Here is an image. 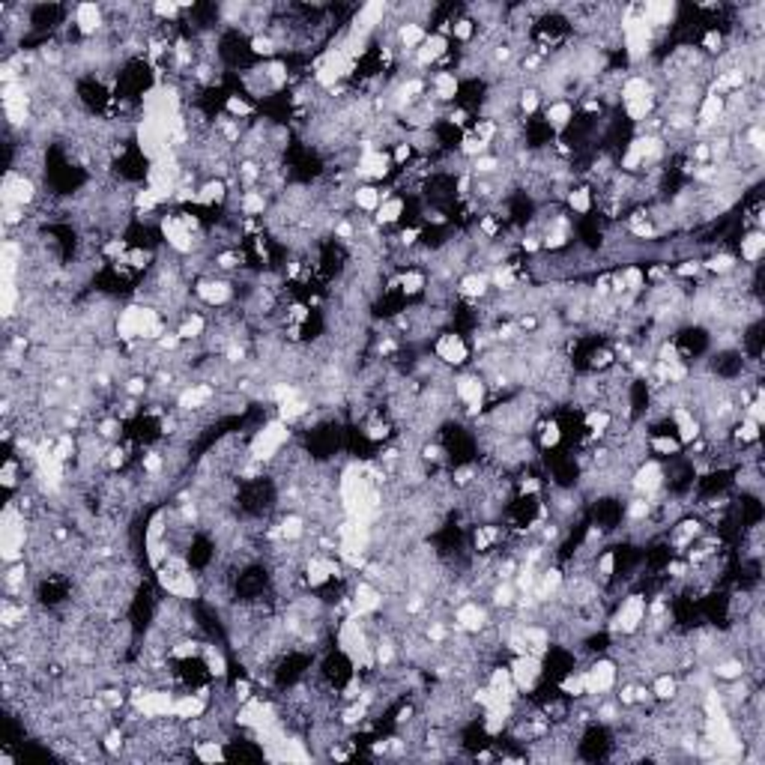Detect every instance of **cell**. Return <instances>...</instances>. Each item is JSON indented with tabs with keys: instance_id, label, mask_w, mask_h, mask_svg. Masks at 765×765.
Listing matches in <instances>:
<instances>
[{
	"instance_id": "8d00e7d4",
	"label": "cell",
	"mask_w": 765,
	"mask_h": 765,
	"mask_svg": "<svg viewBox=\"0 0 765 765\" xmlns=\"http://www.w3.org/2000/svg\"><path fill=\"white\" fill-rule=\"evenodd\" d=\"M398 284H400V290H404V296H416V293H422L424 290V272H419V269H407V272H400V279H398Z\"/></svg>"
},
{
	"instance_id": "9a60e30c",
	"label": "cell",
	"mask_w": 765,
	"mask_h": 765,
	"mask_svg": "<svg viewBox=\"0 0 765 765\" xmlns=\"http://www.w3.org/2000/svg\"><path fill=\"white\" fill-rule=\"evenodd\" d=\"M571 120H574V105L568 99H556V102H550L544 111V126L550 132H565L571 126Z\"/></svg>"
},
{
	"instance_id": "5bb4252c",
	"label": "cell",
	"mask_w": 765,
	"mask_h": 765,
	"mask_svg": "<svg viewBox=\"0 0 765 765\" xmlns=\"http://www.w3.org/2000/svg\"><path fill=\"white\" fill-rule=\"evenodd\" d=\"M448 54V36L443 33H431L419 48H416V66H431L440 57Z\"/></svg>"
},
{
	"instance_id": "ab89813d",
	"label": "cell",
	"mask_w": 765,
	"mask_h": 765,
	"mask_svg": "<svg viewBox=\"0 0 765 765\" xmlns=\"http://www.w3.org/2000/svg\"><path fill=\"white\" fill-rule=\"evenodd\" d=\"M595 571H598L601 580L610 583L613 574H616V550H604V553H601V559L595 562Z\"/></svg>"
},
{
	"instance_id": "484cf974",
	"label": "cell",
	"mask_w": 765,
	"mask_h": 765,
	"mask_svg": "<svg viewBox=\"0 0 765 765\" xmlns=\"http://www.w3.org/2000/svg\"><path fill=\"white\" fill-rule=\"evenodd\" d=\"M428 39V33L422 30V24H416V21H407V24H400L398 27V42H400V48H412V51H416V48Z\"/></svg>"
},
{
	"instance_id": "b9f144b4",
	"label": "cell",
	"mask_w": 765,
	"mask_h": 765,
	"mask_svg": "<svg viewBox=\"0 0 765 765\" xmlns=\"http://www.w3.org/2000/svg\"><path fill=\"white\" fill-rule=\"evenodd\" d=\"M503 165L496 156H479V159H472V177H491V173H496V168Z\"/></svg>"
},
{
	"instance_id": "f5cc1de1",
	"label": "cell",
	"mask_w": 765,
	"mask_h": 765,
	"mask_svg": "<svg viewBox=\"0 0 765 765\" xmlns=\"http://www.w3.org/2000/svg\"><path fill=\"white\" fill-rule=\"evenodd\" d=\"M699 269H702L699 260H687V263H682V267L675 269V275H679V279H687V275H699Z\"/></svg>"
},
{
	"instance_id": "5b68a950",
	"label": "cell",
	"mask_w": 765,
	"mask_h": 765,
	"mask_svg": "<svg viewBox=\"0 0 765 765\" xmlns=\"http://www.w3.org/2000/svg\"><path fill=\"white\" fill-rule=\"evenodd\" d=\"M36 200V183L27 173L9 171L4 180V207H27Z\"/></svg>"
},
{
	"instance_id": "4dcf8cb0",
	"label": "cell",
	"mask_w": 765,
	"mask_h": 765,
	"mask_svg": "<svg viewBox=\"0 0 765 765\" xmlns=\"http://www.w3.org/2000/svg\"><path fill=\"white\" fill-rule=\"evenodd\" d=\"M400 216H404V200L400 197H388V200H383L380 204V209H377V224H398L400 221Z\"/></svg>"
},
{
	"instance_id": "30bf717a",
	"label": "cell",
	"mask_w": 765,
	"mask_h": 765,
	"mask_svg": "<svg viewBox=\"0 0 765 765\" xmlns=\"http://www.w3.org/2000/svg\"><path fill=\"white\" fill-rule=\"evenodd\" d=\"M455 625L463 634H482L487 628V610L479 601H463L455 610Z\"/></svg>"
},
{
	"instance_id": "836d02e7",
	"label": "cell",
	"mask_w": 765,
	"mask_h": 765,
	"mask_svg": "<svg viewBox=\"0 0 765 765\" xmlns=\"http://www.w3.org/2000/svg\"><path fill=\"white\" fill-rule=\"evenodd\" d=\"M224 742H195V757L204 762H221L228 759V750L221 747Z\"/></svg>"
},
{
	"instance_id": "4316f807",
	"label": "cell",
	"mask_w": 765,
	"mask_h": 765,
	"mask_svg": "<svg viewBox=\"0 0 765 765\" xmlns=\"http://www.w3.org/2000/svg\"><path fill=\"white\" fill-rule=\"evenodd\" d=\"M224 197H228V185H224L221 180H207L204 185H200V192H197V204L216 207V204H221Z\"/></svg>"
},
{
	"instance_id": "e0dca14e",
	"label": "cell",
	"mask_w": 765,
	"mask_h": 765,
	"mask_svg": "<svg viewBox=\"0 0 765 765\" xmlns=\"http://www.w3.org/2000/svg\"><path fill=\"white\" fill-rule=\"evenodd\" d=\"M673 422H675V431H679V443L687 446L694 443L699 436V422L694 416V410L687 407H673Z\"/></svg>"
},
{
	"instance_id": "7402d4cb",
	"label": "cell",
	"mask_w": 765,
	"mask_h": 765,
	"mask_svg": "<svg viewBox=\"0 0 765 765\" xmlns=\"http://www.w3.org/2000/svg\"><path fill=\"white\" fill-rule=\"evenodd\" d=\"M738 248H742V260L745 263H759L762 252H765V233L757 228V231H750L742 236V243H738Z\"/></svg>"
},
{
	"instance_id": "ffe728a7",
	"label": "cell",
	"mask_w": 765,
	"mask_h": 765,
	"mask_svg": "<svg viewBox=\"0 0 765 765\" xmlns=\"http://www.w3.org/2000/svg\"><path fill=\"white\" fill-rule=\"evenodd\" d=\"M392 197V192H380L377 185H359L353 192V204L362 209V212H377L383 200Z\"/></svg>"
},
{
	"instance_id": "8992f818",
	"label": "cell",
	"mask_w": 765,
	"mask_h": 765,
	"mask_svg": "<svg viewBox=\"0 0 765 765\" xmlns=\"http://www.w3.org/2000/svg\"><path fill=\"white\" fill-rule=\"evenodd\" d=\"M161 233H165V240H168V245L173 248V252H180V255H192L195 252V233L180 221V216H165L161 219Z\"/></svg>"
},
{
	"instance_id": "1f68e13d",
	"label": "cell",
	"mask_w": 765,
	"mask_h": 765,
	"mask_svg": "<svg viewBox=\"0 0 765 765\" xmlns=\"http://www.w3.org/2000/svg\"><path fill=\"white\" fill-rule=\"evenodd\" d=\"M651 111H655V96L637 99V102H625V114H628L631 123H643V120H649Z\"/></svg>"
},
{
	"instance_id": "bcb514c9",
	"label": "cell",
	"mask_w": 765,
	"mask_h": 765,
	"mask_svg": "<svg viewBox=\"0 0 765 765\" xmlns=\"http://www.w3.org/2000/svg\"><path fill=\"white\" fill-rule=\"evenodd\" d=\"M538 102H541V93H538V90H523L520 99H518V108L523 111L526 117H532L535 111H538Z\"/></svg>"
},
{
	"instance_id": "f907efd6",
	"label": "cell",
	"mask_w": 765,
	"mask_h": 765,
	"mask_svg": "<svg viewBox=\"0 0 765 765\" xmlns=\"http://www.w3.org/2000/svg\"><path fill=\"white\" fill-rule=\"evenodd\" d=\"M410 156H412V144H407V141L395 144V153H392V165H407V161H410Z\"/></svg>"
},
{
	"instance_id": "277c9868",
	"label": "cell",
	"mask_w": 765,
	"mask_h": 765,
	"mask_svg": "<svg viewBox=\"0 0 765 765\" xmlns=\"http://www.w3.org/2000/svg\"><path fill=\"white\" fill-rule=\"evenodd\" d=\"M643 619H646V595L634 592L619 604L616 616H613V628L622 634H634L639 625H643Z\"/></svg>"
},
{
	"instance_id": "83f0119b",
	"label": "cell",
	"mask_w": 765,
	"mask_h": 765,
	"mask_svg": "<svg viewBox=\"0 0 765 765\" xmlns=\"http://www.w3.org/2000/svg\"><path fill=\"white\" fill-rule=\"evenodd\" d=\"M267 207H269L267 195L257 192V189H248V192L240 197V209H243V216H263V212H267Z\"/></svg>"
},
{
	"instance_id": "e575fe53",
	"label": "cell",
	"mask_w": 765,
	"mask_h": 765,
	"mask_svg": "<svg viewBox=\"0 0 765 765\" xmlns=\"http://www.w3.org/2000/svg\"><path fill=\"white\" fill-rule=\"evenodd\" d=\"M279 532H281L284 541H299V538L305 535V520L299 518V514H287V518H281Z\"/></svg>"
},
{
	"instance_id": "603a6c76",
	"label": "cell",
	"mask_w": 765,
	"mask_h": 765,
	"mask_svg": "<svg viewBox=\"0 0 765 765\" xmlns=\"http://www.w3.org/2000/svg\"><path fill=\"white\" fill-rule=\"evenodd\" d=\"M619 96H622V102H637V99H646V96H651V81L646 78V75H634V78H625Z\"/></svg>"
},
{
	"instance_id": "d6a6232c",
	"label": "cell",
	"mask_w": 765,
	"mask_h": 765,
	"mask_svg": "<svg viewBox=\"0 0 765 765\" xmlns=\"http://www.w3.org/2000/svg\"><path fill=\"white\" fill-rule=\"evenodd\" d=\"M568 207L577 212V216H589V212H592V189H586V185L571 189L568 192Z\"/></svg>"
},
{
	"instance_id": "9c48e42d",
	"label": "cell",
	"mask_w": 765,
	"mask_h": 765,
	"mask_svg": "<svg viewBox=\"0 0 765 765\" xmlns=\"http://www.w3.org/2000/svg\"><path fill=\"white\" fill-rule=\"evenodd\" d=\"M634 491L639 496H655L661 487H663V470H661V463L658 460H646V463H639L637 472H634Z\"/></svg>"
},
{
	"instance_id": "c3c4849f",
	"label": "cell",
	"mask_w": 765,
	"mask_h": 765,
	"mask_svg": "<svg viewBox=\"0 0 765 765\" xmlns=\"http://www.w3.org/2000/svg\"><path fill=\"white\" fill-rule=\"evenodd\" d=\"M721 45H723V36L718 30H706V36H702V48H706L709 54H721Z\"/></svg>"
},
{
	"instance_id": "f1b7e54d",
	"label": "cell",
	"mask_w": 765,
	"mask_h": 765,
	"mask_svg": "<svg viewBox=\"0 0 765 765\" xmlns=\"http://www.w3.org/2000/svg\"><path fill=\"white\" fill-rule=\"evenodd\" d=\"M651 691V697L655 699H675V694H679V682H675V675H670V673H661V675H655V685L649 687Z\"/></svg>"
},
{
	"instance_id": "d6986e66",
	"label": "cell",
	"mask_w": 765,
	"mask_h": 765,
	"mask_svg": "<svg viewBox=\"0 0 765 765\" xmlns=\"http://www.w3.org/2000/svg\"><path fill=\"white\" fill-rule=\"evenodd\" d=\"M431 96L436 102H451V99L460 96V81L455 72H436L431 81Z\"/></svg>"
},
{
	"instance_id": "ba28073f",
	"label": "cell",
	"mask_w": 765,
	"mask_h": 765,
	"mask_svg": "<svg viewBox=\"0 0 765 765\" xmlns=\"http://www.w3.org/2000/svg\"><path fill=\"white\" fill-rule=\"evenodd\" d=\"M434 353H436V359H443L446 365H463V362L470 359V347L458 332H446L436 338Z\"/></svg>"
},
{
	"instance_id": "2e32d148",
	"label": "cell",
	"mask_w": 765,
	"mask_h": 765,
	"mask_svg": "<svg viewBox=\"0 0 765 765\" xmlns=\"http://www.w3.org/2000/svg\"><path fill=\"white\" fill-rule=\"evenodd\" d=\"M726 117V99L723 96H714V93H706L702 105L697 111V120H699V129H711L718 126V120Z\"/></svg>"
},
{
	"instance_id": "ac0fdd59",
	"label": "cell",
	"mask_w": 765,
	"mask_h": 765,
	"mask_svg": "<svg viewBox=\"0 0 765 765\" xmlns=\"http://www.w3.org/2000/svg\"><path fill=\"white\" fill-rule=\"evenodd\" d=\"M99 27H102V9L96 4H81L75 6V30L81 36H93Z\"/></svg>"
},
{
	"instance_id": "816d5d0a",
	"label": "cell",
	"mask_w": 765,
	"mask_h": 765,
	"mask_svg": "<svg viewBox=\"0 0 765 765\" xmlns=\"http://www.w3.org/2000/svg\"><path fill=\"white\" fill-rule=\"evenodd\" d=\"M180 9H183L180 4H153V12H156V16L168 18V21H173V18H177V12H180Z\"/></svg>"
},
{
	"instance_id": "f35d334b",
	"label": "cell",
	"mask_w": 765,
	"mask_h": 765,
	"mask_svg": "<svg viewBox=\"0 0 765 765\" xmlns=\"http://www.w3.org/2000/svg\"><path fill=\"white\" fill-rule=\"evenodd\" d=\"M702 267L711 269V272H718V275H733L738 263H735L733 255H711L709 263H702Z\"/></svg>"
},
{
	"instance_id": "3957f363",
	"label": "cell",
	"mask_w": 765,
	"mask_h": 765,
	"mask_svg": "<svg viewBox=\"0 0 765 765\" xmlns=\"http://www.w3.org/2000/svg\"><path fill=\"white\" fill-rule=\"evenodd\" d=\"M583 685H586V694H592V697H604L613 691V685H616V663L607 661V658H601L595 661L589 670H583Z\"/></svg>"
},
{
	"instance_id": "f6af8a7d",
	"label": "cell",
	"mask_w": 765,
	"mask_h": 765,
	"mask_svg": "<svg viewBox=\"0 0 765 765\" xmlns=\"http://www.w3.org/2000/svg\"><path fill=\"white\" fill-rule=\"evenodd\" d=\"M651 448L658 451V455H673V451H679L682 448V443H679V436H651Z\"/></svg>"
},
{
	"instance_id": "f546056e",
	"label": "cell",
	"mask_w": 765,
	"mask_h": 765,
	"mask_svg": "<svg viewBox=\"0 0 765 765\" xmlns=\"http://www.w3.org/2000/svg\"><path fill=\"white\" fill-rule=\"evenodd\" d=\"M204 663H207V675H212V679H224L228 675V661H224V655L216 646H204Z\"/></svg>"
},
{
	"instance_id": "d590c367",
	"label": "cell",
	"mask_w": 765,
	"mask_h": 765,
	"mask_svg": "<svg viewBox=\"0 0 765 765\" xmlns=\"http://www.w3.org/2000/svg\"><path fill=\"white\" fill-rule=\"evenodd\" d=\"M248 51L257 57H272L279 51V42H275V36H269V33H255L252 39H248Z\"/></svg>"
},
{
	"instance_id": "8fae6325",
	"label": "cell",
	"mask_w": 765,
	"mask_h": 765,
	"mask_svg": "<svg viewBox=\"0 0 765 765\" xmlns=\"http://www.w3.org/2000/svg\"><path fill=\"white\" fill-rule=\"evenodd\" d=\"M392 165V156L386 153V149H362V156H359V177H365V180H383L388 177V168Z\"/></svg>"
},
{
	"instance_id": "6da1fadb",
	"label": "cell",
	"mask_w": 765,
	"mask_h": 765,
	"mask_svg": "<svg viewBox=\"0 0 765 765\" xmlns=\"http://www.w3.org/2000/svg\"><path fill=\"white\" fill-rule=\"evenodd\" d=\"M290 443V431H287V422L275 419V422H267L263 428L252 436L248 443V460H257V463H269L281 455V448Z\"/></svg>"
},
{
	"instance_id": "7bdbcfd3",
	"label": "cell",
	"mask_w": 765,
	"mask_h": 765,
	"mask_svg": "<svg viewBox=\"0 0 765 765\" xmlns=\"http://www.w3.org/2000/svg\"><path fill=\"white\" fill-rule=\"evenodd\" d=\"M458 149H460V156H467V159H479V156H484L487 144H484V141H479V137H475V135L470 132V135L460 141V147H458Z\"/></svg>"
},
{
	"instance_id": "681fc988",
	"label": "cell",
	"mask_w": 765,
	"mask_h": 765,
	"mask_svg": "<svg viewBox=\"0 0 765 765\" xmlns=\"http://www.w3.org/2000/svg\"><path fill=\"white\" fill-rule=\"evenodd\" d=\"M228 111H231L233 117H248V114H252L255 108L248 105L245 99H236V96H231V99H228Z\"/></svg>"
},
{
	"instance_id": "db71d44e",
	"label": "cell",
	"mask_w": 765,
	"mask_h": 765,
	"mask_svg": "<svg viewBox=\"0 0 765 765\" xmlns=\"http://www.w3.org/2000/svg\"><path fill=\"white\" fill-rule=\"evenodd\" d=\"M523 252H538L541 248V236H523Z\"/></svg>"
},
{
	"instance_id": "60d3db41",
	"label": "cell",
	"mask_w": 765,
	"mask_h": 765,
	"mask_svg": "<svg viewBox=\"0 0 765 765\" xmlns=\"http://www.w3.org/2000/svg\"><path fill=\"white\" fill-rule=\"evenodd\" d=\"M514 598H518V586H514V583H499L494 589V604L496 607H503V610L514 607Z\"/></svg>"
},
{
	"instance_id": "4fadbf2b",
	"label": "cell",
	"mask_w": 765,
	"mask_h": 765,
	"mask_svg": "<svg viewBox=\"0 0 765 765\" xmlns=\"http://www.w3.org/2000/svg\"><path fill=\"white\" fill-rule=\"evenodd\" d=\"M197 296H200V302H207V305H224L233 299V287L221 279H204V281H197Z\"/></svg>"
},
{
	"instance_id": "7c38bea8",
	"label": "cell",
	"mask_w": 765,
	"mask_h": 765,
	"mask_svg": "<svg viewBox=\"0 0 765 765\" xmlns=\"http://www.w3.org/2000/svg\"><path fill=\"white\" fill-rule=\"evenodd\" d=\"M216 398V388L207 386V383H195V386H185L180 398H177V407L183 412H195L200 407H209V400Z\"/></svg>"
},
{
	"instance_id": "cb8c5ba5",
	"label": "cell",
	"mask_w": 765,
	"mask_h": 765,
	"mask_svg": "<svg viewBox=\"0 0 765 765\" xmlns=\"http://www.w3.org/2000/svg\"><path fill=\"white\" fill-rule=\"evenodd\" d=\"M487 287H491V275L470 272V275H463V279H460L458 290L467 296V299H482V296H487Z\"/></svg>"
},
{
	"instance_id": "d4e9b609",
	"label": "cell",
	"mask_w": 765,
	"mask_h": 765,
	"mask_svg": "<svg viewBox=\"0 0 765 765\" xmlns=\"http://www.w3.org/2000/svg\"><path fill=\"white\" fill-rule=\"evenodd\" d=\"M204 332H207V317L195 314V311L180 320V329H177L180 341H197V338H204Z\"/></svg>"
},
{
	"instance_id": "52a82bcc",
	"label": "cell",
	"mask_w": 765,
	"mask_h": 765,
	"mask_svg": "<svg viewBox=\"0 0 765 765\" xmlns=\"http://www.w3.org/2000/svg\"><path fill=\"white\" fill-rule=\"evenodd\" d=\"M455 398L460 404H467L470 412H479L484 404V380L479 374H463L455 380Z\"/></svg>"
},
{
	"instance_id": "7dc6e473",
	"label": "cell",
	"mask_w": 765,
	"mask_h": 765,
	"mask_svg": "<svg viewBox=\"0 0 765 765\" xmlns=\"http://www.w3.org/2000/svg\"><path fill=\"white\" fill-rule=\"evenodd\" d=\"M451 33H455V39L470 42L472 33H475V21H472V18H458L455 24H451Z\"/></svg>"
},
{
	"instance_id": "44dd1931",
	"label": "cell",
	"mask_w": 765,
	"mask_h": 765,
	"mask_svg": "<svg viewBox=\"0 0 765 765\" xmlns=\"http://www.w3.org/2000/svg\"><path fill=\"white\" fill-rule=\"evenodd\" d=\"M639 16H643V21L649 24L651 30L655 27H663V24H670L673 16H675V4H646V6H639Z\"/></svg>"
},
{
	"instance_id": "74e56055",
	"label": "cell",
	"mask_w": 765,
	"mask_h": 765,
	"mask_svg": "<svg viewBox=\"0 0 765 765\" xmlns=\"http://www.w3.org/2000/svg\"><path fill=\"white\" fill-rule=\"evenodd\" d=\"M711 673L718 675V679H742V675H745V663L735 661V658L733 661H718Z\"/></svg>"
},
{
	"instance_id": "ee69618b",
	"label": "cell",
	"mask_w": 765,
	"mask_h": 765,
	"mask_svg": "<svg viewBox=\"0 0 765 765\" xmlns=\"http://www.w3.org/2000/svg\"><path fill=\"white\" fill-rule=\"evenodd\" d=\"M562 440V424L559 422H544L541 424V448H553Z\"/></svg>"
},
{
	"instance_id": "7a4b0ae2",
	"label": "cell",
	"mask_w": 765,
	"mask_h": 765,
	"mask_svg": "<svg viewBox=\"0 0 765 765\" xmlns=\"http://www.w3.org/2000/svg\"><path fill=\"white\" fill-rule=\"evenodd\" d=\"M508 670H511V679H514V685H518V691L532 694L535 685L541 682V675H544V658H538V655H514Z\"/></svg>"
}]
</instances>
